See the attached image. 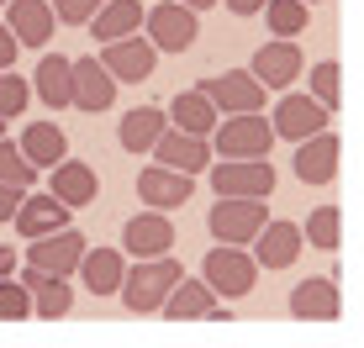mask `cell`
Instances as JSON below:
<instances>
[{
	"mask_svg": "<svg viewBox=\"0 0 364 348\" xmlns=\"http://www.w3.org/2000/svg\"><path fill=\"white\" fill-rule=\"evenodd\" d=\"M185 269L174 264L169 254H159V259H137L132 269H122V285H117V295H122V306H127L132 317H159V306H164V295L174 290V280H180Z\"/></svg>",
	"mask_w": 364,
	"mask_h": 348,
	"instance_id": "cell-1",
	"label": "cell"
},
{
	"mask_svg": "<svg viewBox=\"0 0 364 348\" xmlns=\"http://www.w3.org/2000/svg\"><path fill=\"white\" fill-rule=\"evenodd\" d=\"M206 143H211V158H269L274 127L264 111H232L228 121H217L206 132Z\"/></svg>",
	"mask_w": 364,
	"mask_h": 348,
	"instance_id": "cell-2",
	"label": "cell"
},
{
	"mask_svg": "<svg viewBox=\"0 0 364 348\" xmlns=\"http://www.w3.org/2000/svg\"><path fill=\"white\" fill-rule=\"evenodd\" d=\"M269 222V211L264 201H254V195H217V206L206 211V232L217 243H237V248H248L254 243V232Z\"/></svg>",
	"mask_w": 364,
	"mask_h": 348,
	"instance_id": "cell-3",
	"label": "cell"
},
{
	"mask_svg": "<svg viewBox=\"0 0 364 348\" xmlns=\"http://www.w3.org/2000/svg\"><path fill=\"white\" fill-rule=\"evenodd\" d=\"M143 37L159 48V53H185V48L200 37V11L180 6V0H159V6L143 11Z\"/></svg>",
	"mask_w": 364,
	"mask_h": 348,
	"instance_id": "cell-4",
	"label": "cell"
},
{
	"mask_svg": "<svg viewBox=\"0 0 364 348\" xmlns=\"http://www.w3.org/2000/svg\"><path fill=\"white\" fill-rule=\"evenodd\" d=\"M200 280H206L222 301H237V295L254 290L259 264H254V254H243L237 243H217V248L206 254V264H200Z\"/></svg>",
	"mask_w": 364,
	"mask_h": 348,
	"instance_id": "cell-5",
	"label": "cell"
},
{
	"mask_svg": "<svg viewBox=\"0 0 364 348\" xmlns=\"http://www.w3.org/2000/svg\"><path fill=\"white\" fill-rule=\"evenodd\" d=\"M211 190L217 195H254V201H269L274 195V164L269 158H211Z\"/></svg>",
	"mask_w": 364,
	"mask_h": 348,
	"instance_id": "cell-6",
	"label": "cell"
},
{
	"mask_svg": "<svg viewBox=\"0 0 364 348\" xmlns=\"http://www.w3.org/2000/svg\"><path fill=\"white\" fill-rule=\"evenodd\" d=\"M100 64H106V74L117 85H143L154 80V64H159V48L148 43V37H111V43H100Z\"/></svg>",
	"mask_w": 364,
	"mask_h": 348,
	"instance_id": "cell-7",
	"label": "cell"
},
{
	"mask_svg": "<svg viewBox=\"0 0 364 348\" xmlns=\"http://www.w3.org/2000/svg\"><path fill=\"white\" fill-rule=\"evenodd\" d=\"M196 90L217 106V116H232V111H264V95H269L248 69H222V74H211V80H200Z\"/></svg>",
	"mask_w": 364,
	"mask_h": 348,
	"instance_id": "cell-8",
	"label": "cell"
},
{
	"mask_svg": "<svg viewBox=\"0 0 364 348\" xmlns=\"http://www.w3.org/2000/svg\"><path fill=\"white\" fill-rule=\"evenodd\" d=\"M159 317H169V322H228V306H222V295L206 280L180 275L174 290L164 295V306H159Z\"/></svg>",
	"mask_w": 364,
	"mask_h": 348,
	"instance_id": "cell-9",
	"label": "cell"
},
{
	"mask_svg": "<svg viewBox=\"0 0 364 348\" xmlns=\"http://www.w3.org/2000/svg\"><path fill=\"white\" fill-rule=\"evenodd\" d=\"M111 101H117V80L106 74V64H100L95 53L90 58H69V106L100 116V111H111Z\"/></svg>",
	"mask_w": 364,
	"mask_h": 348,
	"instance_id": "cell-10",
	"label": "cell"
},
{
	"mask_svg": "<svg viewBox=\"0 0 364 348\" xmlns=\"http://www.w3.org/2000/svg\"><path fill=\"white\" fill-rule=\"evenodd\" d=\"M328 121H333V111H328V106H317L311 95H301V90H285V95H280V106L269 111L274 138H285V143L311 138V132H322Z\"/></svg>",
	"mask_w": 364,
	"mask_h": 348,
	"instance_id": "cell-11",
	"label": "cell"
},
{
	"mask_svg": "<svg viewBox=\"0 0 364 348\" xmlns=\"http://www.w3.org/2000/svg\"><path fill=\"white\" fill-rule=\"evenodd\" d=\"M301 69H306V58H301L296 37H274V43H264L254 53V64H248V74H254L264 90H291L301 80Z\"/></svg>",
	"mask_w": 364,
	"mask_h": 348,
	"instance_id": "cell-12",
	"label": "cell"
},
{
	"mask_svg": "<svg viewBox=\"0 0 364 348\" xmlns=\"http://www.w3.org/2000/svg\"><path fill=\"white\" fill-rule=\"evenodd\" d=\"M174 248V222L169 211H137V217H127V227H122V254L132 259H159Z\"/></svg>",
	"mask_w": 364,
	"mask_h": 348,
	"instance_id": "cell-13",
	"label": "cell"
},
{
	"mask_svg": "<svg viewBox=\"0 0 364 348\" xmlns=\"http://www.w3.org/2000/svg\"><path fill=\"white\" fill-rule=\"evenodd\" d=\"M48 195H53V201H64L69 211L95 206V195H100V174H95V164H80V158L64 153L53 169H48Z\"/></svg>",
	"mask_w": 364,
	"mask_h": 348,
	"instance_id": "cell-14",
	"label": "cell"
},
{
	"mask_svg": "<svg viewBox=\"0 0 364 348\" xmlns=\"http://www.w3.org/2000/svg\"><path fill=\"white\" fill-rule=\"evenodd\" d=\"M80 254H85V238L74 227H53V232H43V238H27V264L48 269V275H74Z\"/></svg>",
	"mask_w": 364,
	"mask_h": 348,
	"instance_id": "cell-15",
	"label": "cell"
},
{
	"mask_svg": "<svg viewBox=\"0 0 364 348\" xmlns=\"http://www.w3.org/2000/svg\"><path fill=\"white\" fill-rule=\"evenodd\" d=\"M248 248H254V264L259 269H291L301 259V248H306V243H301V222H285V217L280 222H264Z\"/></svg>",
	"mask_w": 364,
	"mask_h": 348,
	"instance_id": "cell-16",
	"label": "cell"
},
{
	"mask_svg": "<svg viewBox=\"0 0 364 348\" xmlns=\"http://www.w3.org/2000/svg\"><path fill=\"white\" fill-rule=\"evenodd\" d=\"M191 190H196V174H180V169H169V164L137 169V195H143V206H154V211L185 206V201H191Z\"/></svg>",
	"mask_w": 364,
	"mask_h": 348,
	"instance_id": "cell-17",
	"label": "cell"
},
{
	"mask_svg": "<svg viewBox=\"0 0 364 348\" xmlns=\"http://www.w3.org/2000/svg\"><path fill=\"white\" fill-rule=\"evenodd\" d=\"M148 153H154V164H169L180 174H206V164H211V143L196 138V132H180V127H164Z\"/></svg>",
	"mask_w": 364,
	"mask_h": 348,
	"instance_id": "cell-18",
	"label": "cell"
},
{
	"mask_svg": "<svg viewBox=\"0 0 364 348\" xmlns=\"http://www.w3.org/2000/svg\"><path fill=\"white\" fill-rule=\"evenodd\" d=\"M6 27H11V37H16L21 48H48L58 16H53L48 0H6Z\"/></svg>",
	"mask_w": 364,
	"mask_h": 348,
	"instance_id": "cell-19",
	"label": "cell"
},
{
	"mask_svg": "<svg viewBox=\"0 0 364 348\" xmlns=\"http://www.w3.org/2000/svg\"><path fill=\"white\" fill-rule=\"evenodd\" d=\"M16 280L27 285V295H32V317H43V322H58V317H69V306H74L69 275H48V269H32V264H27Z\"/></svg>",
	"mask_w": 364,
	"mask_h": 348,
	"instance_id": "cell-20",
	"label": "cell"
},
{
	"mask_svg": "<svg viewBox=\"0 0 364 348\" xmlns=\"http://www.w3.org/2000/svg\"><path fill=\"white\" fill-rule=\"evenodd\" d=\"M291 164H296V180L301 185H328L333 174H338V138H333L328 127L311 132V138H301Z\"/></svg>",
	"mask_w": 364,
	"mask_h": 348,
	"instance_id": "cell-21",
	"label": "cell"
},
{
	"mask_svg": "<svg viewBox=\"0 0 364 348\" xmlns=\"http://www.w3.org/2000/svg\"><path fill=\"white\" fill-rule=\"evenodd\" d=\"M338 312H343V295H338V285L328 275L301 280L291 290V317L296 322H338Z\"/></svg>",
	"mask_w": 364,
	"mask_h": 348,
	"instance_id": "cell-22",
	"label": "cell"
},
{
	"mask_svg": "<svg viewBox=\"0 0 364 348\" xmlns=\"http://www.w3.org/2000/svg\"><path fill=\"white\" fill-rule=\"evenodd\" d=\"M122 269H127L122 248H100V243L90 248V243H85V254H80V264H74V275L85 280V290H90V295H117Z\"/></svg>",
	"mask_w": 364,
	"mask_h": 348,
	"instance_id": "cell-23",
	"label": "cell"
},
{
	"mask_svg": "<svg viewBox=\"0 0 364 348\" xmlns=\"http://www.w3.org/2000/svg\"><path fill=\"white\" fill-rule=\"evenodd\" d=\"M69 217L74 211L64 201H53V195H21V206H16V217H11V227L21 232V238H43V232H53V227H69Z\"/></svg>",
	"mask_w": 364,
	"mask_h": 348,
	"instance_id": "cell-24",
	"label": "cell"
},
{
	"mask_svg": "<svg viewBox=\"0 0 364 348\" xmlns=\"http://www.w3.org/2000/svg\"><path fill=\"white\" fill-rule=\"evenodd\" d=\"M169 127V116L159 106H132L127 116L117 121V143L127 148V153H148V148L159 143V132Z\"/></svg>",
	"mask_w": 364,
	"mask_h": 348,
	"instance_id": "cell-25",
	"label": "cell"
},
{
	"mask_svg": "<svg viewBox=\"0 0 364 348\" xmlns=\"http://www.w3.org/2000/svg\"><path fill=\"white\" fill-rule=\"evenodd\" d=\"M21 153H27V164L32 169H53L58 158L69 153V138H64V127H58V121H32L27 132H21Z\"/></svg>",
	"mask_w": 364,
	"mask_h": 348,
	"instance_id": "cell-26",
	"label": "cell"
},
{
	"mask_svg": "<svg viewBox=\"0 0 364 348\" xmlns=\"http://www.w3.org/2000/svg\"><path fill=\"white\" fill-rule=\"evenodd\" d=\"M32 95H37L48 111H64V106H69V58H64V53H43V58H37Z\"/></svg>",
	"mask_w": 364,
	"mask_h": 348,
	"instance_id": "cell-27",
	"label": "cell"
},
{
	"mask_svg": "<svg viewBox=\"0 0 364 348\" xmlns=\"http://www.w3.org/2000/svg\"><path fill=\"white\" fill-rule=\"evenodd\" d=\"M164 116H169V127H180V132H196V138H206V132L222 121V116H217V106H211L200 90H180V95L169 101V111H164Z\"/></svg>",
	"mask_w": 364,
	"mask_h": 348,
	"instance_id": "cell-28",
	"label": "cell"
},
{
	"mask_svg": "<svg viewBox=\"0 0 364 348\" xmlns=\"http://www.w3.org/2000/svg\"><path fill=\"white\" fill-rule=\"evenodd\" d=\"M85 27H95V43H111V37L143 32V0H106Z\"/></svg>",
	"mask_w": 364,
	"mask_h": 348,
	"instance_id": "cell-29",
	"label": "cell"
},
{
	"mask_svg": "<svg viewBox=\"0 0 364 348\" xmlns=\"http://www.w3.org/2000/svg\"><path fill=\"white\" fill-rule=\"evenodd\" d=\"M264 21L274 37H301L311 21V6L306 0H264Z\"/></svg>",
	"mask_w": 364,
	"mask_h": 348,
	"instance_id": "cell-30",
	"label": "cell"
},
{
	"mask_svg": "<svg viewBox=\"0 0 364 348\" xmlns=\"http://www.w3.org/2000/svg\"><path fill=\"white\" fill-rule=\"evenodd\" d=\"M338 232H343V211H338V206H317V211L306 217V227H301V243L333 254V248H338Z\"/></svg>",
	"mask_w": 364,
	"mask_h": 348,
	"instance_id": "cell-31",
	"label": "cell"
},
{
	"mask_svg": "<svg viewBox=\"0 0 364 348\" xmlns=\"http://www.w3.org/2000/svg\"><path fill=\"white\" fill-rule=\"evenodd\" d=\"M37 174H43V169H32V164H27V153H21L16 143H6V138H0V185L32 190V185H37Z\"/></svg>",
	"mask_w": 364,
	"mask_h": 348,
	"instance_id": "cell-32",
	"label": "cell"
},
{
	"mask_svg": "<svg viewBox=\"0 0 364 348\" xmlns=\"http://www.w3.org/2000/svg\"><path fill=\"white\" fill-rule=\"evenodd\" d=\"M27 106H32V85L21 80L16 69H0V116H6V121H16Z\"/></svg>",
	"mask_w": 364,
	"mask_h": 348,
	"instance_id": "cell-33",
	"label": "cell"
},
{
	"mask_svg": "<svg viewBox=\"0 0 364 348\" xmlns=\"http://www.w3.org/2000/svg\"><path fill=\"white\" fill-rule=\"evenodd\" d=\"M338 80H343L338 64H333V58H322V64H311V74H306V95H311L317 106L338 111Z\"/></svg>",
	"mask_w": 364,
	"mask_h": 348,
	"instance_id": "cell-34",
	"label": "cell"
},
{
	"mask_svg": "<svg viewBox=\"0 0 364 348\" xmlns=\"http://www.w3.org/2000/svg\"><path fill=\"white\" fill-rule=\"evenodd\" d=\"M27 317H32L27 285H21L16 275H6V280H0V322H27Z\"/></svg>",
	"mask_w": 364,
	"mask_h": 348,
	"instance_id": "cell-35",
	"label": "cell"
},
{
	"mask_svg": "<svg viewBox=\"0 0 364 348\" xmlns=\"http://www.w3.org/2000/svg\"><path fill=\"white\" fill-rule=\"evenodd\" d=\"M48 6H53V16L64 21V27H85V21H90L106 0H48Z\"/></svg>",
	"mask_w": 364,
	"mask_h": 348,
	"instance_id": "cell-36",
	"label": "cell"
},
{
	"mask_svg": "<svg viewBox=\"0 0 364 348\" xmlns=\"http://www.w3.org/2000/svg\"><path fill=\"white\" fill-rule=\"evenodd\" d=\"M21 195H27V190H16V185H0V222H11V217H16Z\"/></svg>",
	"mask_w": 364,
	"mask_h": 348,
	"instance_id": "cell-37",
	"label": "cell"
},
{
	"mask_svg": "<svg viewBox=\"0 0 364 348\" xmlns=\"http://www.w3.org/2000/svg\"><path fill=\"white\" fill-rule=\"evenodd\" d=\"M16 53H21V43L11 37V27H0V69H16Z\"/></svg>",
	"mask_w": 364,
	"mask_h": 348,
	"instance_id": "cell-38",
	"label": "cell"
},
{
	"mask_svg": "<svg viewBox=\"0 0 364 348\" xmlns=\"http://www.w3.org/2000/svg\"><path fill=\"white\" fill-rule=\"evenodd\" d=\"M228 11H232V16H259L264 0H228Z\"/></svg>",
	"mask_w": 364,
	"mask_h": 348,
	"instance_id": "cell-39",
	"label": "cell"
},
{
	"mask_svg": "<svg viewBox=\"0 0 364 348\" xmlns=\"http://www.w3.org/2000/svg\"><path fill=\"white\" fill-rule=\"evenodd\" d=\"M16 264H21V259H16V248H0V280H6V275H16Z\"/></svg>",
	"mask_w": 364,
	"mask_h": 348,
	"instance_id": "cell-40",
	"label": "cell"
},
{
	"mask_svg": "<svg viewBox=\"0 0 364 348\" xmlns=\"http://www.w3.org/2000/svg\"><path fill=\"white\" fill-rule=\"evenodd\" d=\"M180 6H191V11H206V6H217V0H180Z\"/></svg>",
	"mask_w": 364,
	"mask_h": 348,
	"instance_id": "cell-41",
	"label": "cell"
},
{
	"mask_svg": "<svg viewBox=\"0 0 364 348\" xmlns=\"http://www.w3.org/2000/svg\"><path fill=\"white\" fill-rule=\"evenodd\" d=\"M0 138H6V116H0Z\"/></svg>",
	"mask_w": 364,
	"mask_h": 348,
	"instance_id": "cell-42",
	"label": "cell"
},
{
	"mask_svg": "<svg viewBox=\"0 0 364 348\" xmlns=\"http://www.w3.org/2000/svg\"><path fill=\"white\" fill-rule=\"evenodd\" d=\"M306 6H317V0H306Z\"/></svg>",
	"mask_w": 364,
	"mask_h": 348,
	"instance_id": "cell-43",
	"label": "cell"
},
{
	"mask_svg": "<svg viewBox=\"0 0 364 348\" xmlns=\"http://www.w3.org/2000/svg\"><path fill=\"white\" fill-rule=\"evenodd\" d=\"M0 6H6V0H0Z\"/></svg>",
	"mask_w": 364,
	"mask_h": 348,
	"instance_id": "cell-44",
	"label": "cell"
}]
</instances>
